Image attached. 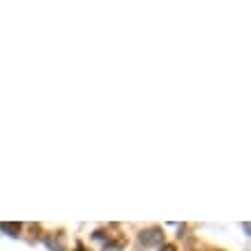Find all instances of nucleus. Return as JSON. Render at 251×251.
I'll return each instance as SVG.
<instances>
[{
    "mask_svg": "<svg viewBox=\"0 0 251 251\" xmlns=\"http://www.w3.org/2000/svg\"><path fill=\"white\" fill-rule=\"evenodd\" d=\"M92 237H95L97 242L104 244L106 249H120L122 244H125V237L118 235V233H111V230H108V233H106V230H97Z\"/></svg>",
    "mask_w": 251,
    "mask_h": 251,
    "instance_id": "obj_1",
    "label": "nucleus"
},
{
    "mask_svg": "<svg viewBox=\"0 0 251 251\" xmlns=\"http://www.w3.org/2000/svg\"><path fill=\"white\" fill-rule=\"evenodd\" d=\"M138 237H141V244H145V247H157V244L164 242V230L159 226H150V228L141 230Z\"/></svg>",
    "mask_w": 251,
    "mask_h": 251,
    "instance_id": "obj_2",
    "label": "nucleus"
},
{
    "mask_svg": "<svg viewBox=\"0 0 251 251\" xmlns=\"http://www.w3.org/2000/svg\"><path fill=\"white\" fill-rule=\"evenodd\" d=\"M0 230H5V233H9L12 237H16L21 233V224H7V221H2V224H0Z\"/></svg>",
    "mask_w": 251,
    "mask_h": 251,
    "instance_id": "obj_3",
    "label": "nucleus"
},
{
    "mask_svg": "<svg viewBox=\"0 0 251 251\" xmlns=\"http://www.w3.org/2000/svg\"><path fill=\"white\" fill-rule=\"evenodd\" d=\"M159 251H175V247H173V244H164Z\"/></svg>",
    "mask_w": 251,
    "mask_h": 251,
    "instance_id": "obj_4",
    "label": "nucleus"
}]
</instances>
